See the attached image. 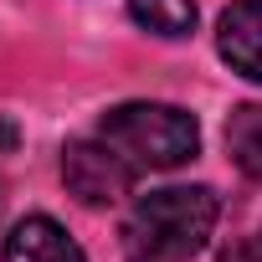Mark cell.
Returning a JSON list of instances; mask_svg holds the SVG:
<instances>
[{
	"mask_svg": "<svg viewBox=\"0 0 262 262\" xmlns=\"http://www.w3.org/2000/svg\"><path fill=\"white\" fill-rule=\"evenodd\" d=\"M221 201L211 185H165L128 206L118 226L123 262H190L216 231Z\"/></svg>",
	"mask_w": 262,
	"mask_h": 262,
	"instance_id": "obj_1",
	"label": "cell"
},
{
	"mask_svg": "<svg viewBox=\"0 0 262 262\" xmlns=\"http://www.w3.org/2000/svg\"><path fill=\"white\" fill-rule=\"evenodd\" d=\"M98 139H108L134 170H175L201 149V123L175 103H118L103 113Z\"/></svg>",
	"mask_w": 262,
	"mask_h": 262,
	"instance_id": "obj_2",
	"label": "cell"
},
{
	"mask_svg": "<svg viewBox=\"0 0 262 262\" xmlns=\"http://www.w3.org/2000/svg\"><path fill=\"white\" fill-rule=\"evenodd\" d=\"M134 165H128L108 139H72L62 149V180L82 206H118L134 190Z\"/></svg>",
	"mask_w": 262,
	"mask_h": 262,
	"instance_id": "obj_3",
	"label": "cell"
},
{
	"mask_svg": "<svg viewBox=\"0 0 262 262\" xmlns=\"http://www.w3.org/2000/svg\"><path fill=\"white\" fill-rule=\"evenodd\" d=\"M216 52L231 62V72L262 82V0H236V6L221 11Z\"/></svg>",
	"mask_w": 262,
	"mask_h": 262,
	"instance_id": "obj_4",
	"label": "cell"
},
{
	"mask_svg": "<svg viewBox=\"0 0 262 262\" xmlns=\"http://www.w3.org/2000/svg\"><path fill=\"white\" fill-rule=\"evenodd\" d=\"M0 262H88V257L52 216H26L11 226L6 247H0Z\"/></svg>",
	"mask_w": 262,
	"mask_h": 262,
	"instance_id": "obj_5",
	"label": "cell"
},
{
	"mask_svg": "<svg viewBox=\"0 0 262 262\" xmlns=\"http://www.w3.org/2000/svg\"><path fill=\"white\" fill-rule=\"evenodd\" d=\"M226 149H231L236 170L262 185V108L257 103L231 108V118H226Z\"/></svg>",
	"mask_w": 262,
	"mask_h": 262,
	"instance_id": "obj_6",
	"label": "cell"
},
{
	"mask_svg": "<svg viewBox=\"0 0 262 262\" xmlns=\"http://www.w3.org/2000/svg\"><path fill=\"white\" fill-rule=\"evenodd\" d=\"M128 16H134L149 36L180 41L195 31V0H128Z\"/></svg>",
	"mask_w": 262,
	"mask_h": 262,
	"instance_id": "obj_7",
	"label": "cell"
},
{
	"mask_svg": "<svg viewBox=\"0 0 262 262\" xmlns=\"http://www.w3.org/2000/svg\"><path fill=\"white\" fill-rule=\"evenodd\" d=\"M221 262H262V226L247 231L242 242H231V247L221 252Z\"/></svg>",
	"mask_w": 262,
	"mask_h": 262,
	"instance_id": "obj_8",
	"label": "cell"
},
{
	"mask_svg": "<svg viewBox=\"0 0 262 262\" xmlns=\"http://www.w3.org/2000/svg\"><path fill=\"white\" fill-rule=\"evenodd\" d=\"M0 206H6V195H0Z\"/></svg>",
	"mask_w": 262,
	"mask_h": 262,
	"instance_id": "obj_9",
	"label": "cell"
}]
</instances>
